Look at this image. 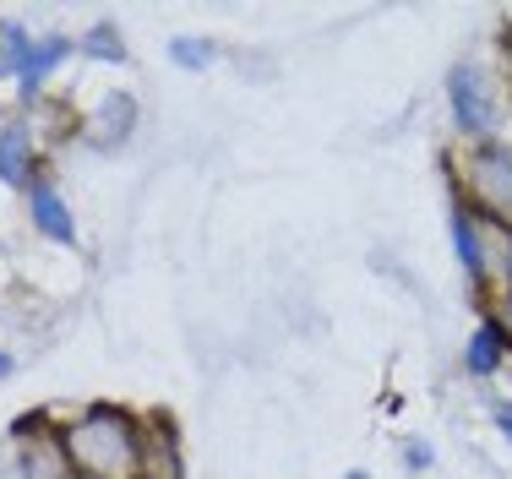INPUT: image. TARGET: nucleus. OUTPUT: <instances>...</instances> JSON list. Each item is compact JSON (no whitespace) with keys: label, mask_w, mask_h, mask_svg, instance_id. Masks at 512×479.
I'll list each match as a JSON object with an SVG mask.
<instances>
[{"label":"nucleus","mask_w":512,"mask_h":479,"mask_svg":"<svg viewBox=\"0 0 512 479\" xmlns=\"http://www.w3.org/2000/svg\"><path fill=\"white\" fill-rule=\"evenodd\" d=\"M60 441H66V458L77 469V479H142L148 474V441H142L137 420L109 409V403L77 414L60 431Z\"/></svg>","instance_id":"nucleus-1"},{"label":"nucleus","mask_w":512,"mask_h":479,"mask_svg":"<svg viewBox=\"0 0 512 479\" xmlns=\"http://www.w3.org/2000/svg\"><path fill=\"white\" fill-rule=\"evenodd\" d=\"M463 186H469V213L491 218L496 229L512 235V147L507 142L474 147L469 164H463Z\"/></svg>","instance_id":"nucleus-2"},{"label":"nucleus","mask_w":512,"mask_h":479,"mask_svg":"<svg viewBox=\"0 0 512 479\" xmlns=\"http://www.w3.org/2000/svg\"><path fill=\"white\" fill-rule=\"evenodd\" d=\"M447 98H453V120L463 137H491L496 131V82L480 66H453Z\"/></svg>","instance_id":"nucleus-3"},{"label":"nucleus","mask_w":512,"mask_h":479,"mask_svg":"<svg viewBox=\"0 0 512 479\" xmlns=\"http://www.w3.org/2000/svg\"><path fill=\"white\" fill-rule=\"evenodd\" d=\"M28 213H33V224H39V235H50L60 245H77V224H71V213H66V202L55 196V186L33 180L28 186Z\"/></svg>","instance_id":"nucleus-4"},{"label":"nucleus","mask_w":512,"mask_h":479,"mask_svg":"<svg viewBox=\"0 0 512 479\" xmlns=\"http://www.w3.org/2000/svg\"><path fill=\"white\" fill-rule=\"evenodd\" d=\"M88 126H93V142H99V147H120L131 137V126H137V98H131V93H104L99 98V115H93Z\"/></svg>","instance_id":"nucleus-5"},{"label":"nucleus","mask_w":512,"mask_h":479,"mask_svg":"<svg viewBox=\"0 0 512 479\" xmlns=\"http://www.w3.org/2000/svg\"><path fill=\"white\" fill-rule=\"evenodd\" d=\"M71 55V39H60V33H50V39H33V49H28V60H22V93H39V82L50 77V71L60 66V60Z\"/></svg>","instance_id":"nucleus-6"},{"label":"nucleus","mask_w":512,"mask_h":479,"mask_svg":"<svg viewBox=\"0 0 512 479\" xmlns=\"http://www.w3.org/2000/svg\"><path fill=\"white\" fill-rule=\"evenodd\" d=\"M28 158H33L28 126H0V180L6 186H28Z\"/></svg>","instance_id":"nucleus-7"},{"label":"nucleus","mask_w":512,"mask_h":479,"mask_svg":"<svg viewBox=\"0 0 512 479\" xmlns=\"http://www.w3.org/2000/svg\"><path fill=\"white\" fill-rule=\"evenodd\" d=\"M502 360H507V333L496 322H485L480 333L469 338V349H463V365H469L474 376H491Z\"/></svg>","instance_id":"nucleus-8"},{"label":"nucleus","mask_w":512,"mask_h":479,"mask_svg":"<svg viewBox=\"0 0 512 479\" xmlns=\"http://www.w3.org/2000/svg\"><path fill=\"white\" fill-rule=\"evenodd\" d=\"M453 251H458V262H463V273H469V278H480V273H485L480 224H474L469 207H453Z\"/></svg>","instance_id":"nucleus-9"},{"label":"nucleus","mask_w":512,"mask_h":479,"mask_svg":"<svg viewBox=\"0 0 512 479\" xmlns=\"http://www.w3.org/2000/svg\"><path fill=\"white\" fill-rule=\"evenodd\" d=\"M22 469H28V479H71V474H77V469H71V458H66V441H44V436L28 447Z\"/></svg>","instance_id":"nucleus-10"},{"label":"nucleus","mask_w":512,"mask_h":479,"mask_svg":"<svg viewBox=\"0 0 512 479\" xmlns=\"http://www.w3.org/2000/svg\"><path fill=\"white\" fill-rule=\"evenodd\" d=\"M28 49H33L28 33L11 28V22H0V77H17L22 60H28Z\"/></svg>","instance_id":"nucleus-11"},{"label":"nucleus","mask_w":512,"mask_h":479,"mask_svg":"<svg viewBox=\"0 0 512 479\" xmlns=\"http://www.w3.org/2000/svg\"><path fill=\"white\" fill-rule=\"evenodd\" d=\"M169 55H175V66L202 71V66H213V60H218V44H213V39H191V33H186V39L169 44Z\"/></svg>","instance_id":"nucleus-12"},{"label":"nucleus","mask_w":512,"mask_h":479,"mask_svg":"<svg viewBox=\"0 0 512 479\" xmlns=\"http://www.w3.org/2000/svg\"><path fill=\"white\" fill-rule=\"evenodd\" d=\"M82 49H88L93 60H126V44H120V33L109 28V22H99V28L82 39Z\"/></svg>","instance_id":"nucleus-13"},{"label":"nucleus","mask_w":512,"mask_h":479,"mask_svg":"<svg viewBox=\"0 0 512 479\" xmlns=\"http://www.w3.org/2000/svg\"><path fill=\"white\" fill-rule=\"evenodd\" d=\"M404 458H409V469H425V463H431V447H425V441H409Z\"/></svg>","instance_id":"nucleus-14"},{"label":"nucleus","mask_w":512,"mask_h":479,"mask_svg":"<svg viewBox=\"0 0 512 479\" xmlns=\"http://www.w3.org/2000/svg\"><path fill=\"white\" fill-rule=\"evenodd\" d=\"M496 425H502V436H507V447H512V409H502V414H496Z\"/></svg>","instance_id":"nucleus-15"},{"label":"nucleus","mask_w":512,"mask_h":479,"mask_svg":"<svg viewBox=\"0 0 512 479\" xmlns=\"http://www.w3.org/2000/svg\"><path fill=\"white\" fill-rule=\"evenodd\" d=\"M496 327H502V333H507V338H512V300H507V305H502V322H496Z\"/></svg>","instance_id":"nucleus-16"},{"label":"nucleus","mask_w":512,"mask_h":479,"mask_svg":"<svg viewBox=\"0 0 512 479\" xmlns=\"http://www.w3.org/2000/svg\"><path fill=\"white\" fill-rule=\"evenodd\" d=\"M0 479H28V469H22V463H11V469L0 474Z\"/></svg>","instance_id":"nucleus-17"},{"label":"nucleus","mask_w":512,"mask_h":479,"mask_svg":"<svg viewBox=\"0 0 512 479\" xmlns=\"http://www.w3.org/2000/svg\"><path fill=\"white\" fill-rule=\"evenodd\" d=\"M0 376H11V360H6V354H0Z\"/></svg>","instance_id":"nucleus-18"},{"label":"nucleus","mask_w":512,"mask_h":479,"mask_svg":"<svg viewBox=\"0 0 512 479\" xmlns=\"http://www.w3.org/2000/svg\"><path fill=\"white\" fill-rule=\"evenodd\" d=\"M507 284H512V251H507Z\"/></svg>","instance_id":"nucleus-19"},{"label":"nucleus","mask_w":512,"mask_h":479,"mask_svg":"<svg viewBox=\"0 0 512 479\" xmlns=\"http://www.w3.org/2000/svg\"><path fill=\"white\" fill-rule=\"evenodd\" d=\"M349 479H365V474H349Z\"/></svg>","instance_id":"nucleus-20"}]
</instances>
